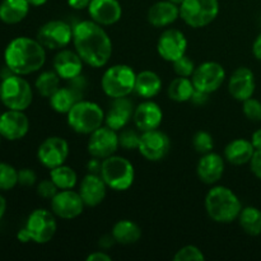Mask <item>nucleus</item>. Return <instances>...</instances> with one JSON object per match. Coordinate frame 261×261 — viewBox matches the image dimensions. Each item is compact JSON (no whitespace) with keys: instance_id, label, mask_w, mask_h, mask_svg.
I'll return each instance as SVG.
<instances>
[{"instance_id":"nucleus-40","label":"nucleus","mask_w":261,"mask_h":261,"mask_svg":"<svg viewBox=\"0 0 261 261\" xmlns=\"http://www.w3.org/2000/svg\"><path fill=\"white\" fill-rule=\"evenodd\" d=\"M242 111H244V115L250 120V121H261V102L259 99L251 97V98L242 102Z\"/></svg>"},{"instance_id":"nucleus-52","label":"nucleus","mask_w":261,"mask_h":261,"mask_svg":"<svg viewBox=\"0 0 261 261\" xmlns=\"http://www.w3.org/2000/svg\"><path fill=\"white\" fill-rule=\"evenodd\" d=\"M171 3H173V4H176V5H178V7H180L181 4H182L184 2H185V0H170Z\"/></svg>"},{"instance_id":"nucleus-38","label":"nucleus","mask_w":261,"mask_h":261,"mask_svg":"<svg viewBox=\"0 0 261 261\" xmlns=\"http://www.w3.org/2000/svg\"><path fill=\"white\" fill-rule=\"evenodd\" d=\"M175 261H203L205 260L203 251L199 247L193 246V245H188L178 250L173 256Z\"/></svg>"},{"instance_id":"nucleus-14","label":"nucleus","mask_w":261,"mask_h":261,"mask_svg":"<svg viewBox=\"0 0 261 261\" xmlns=\"http://www.w3.org/2000/svg\"><path fill=\"white\" fill-rule=\"evenodd\" d=\"M188 38L182 31L177 28H167L161 33L157 41V53L163 60L173 63L181 56L186 55Z\"/></svg>"},{"instance_id":"nucleus-13","label":"nucleus","mask_w":261,"mask_h":261,"mask_svg":"<svg viewBox=\"0 0 261 261\" xmlns=\"http://www.w3.org/2000/svg\"><path fill=\"white\" fill-rule=\"evenodd\" d=\"M171 140L162 130L154 129L140 134L139 150L140 154L150 162L162 161L170 153Z\"/></svg>"},{"instance_id":"nucleus-54","label":"nucleus","mask_w":261,"mask_h":261,"mask_svg":"<svg viewBox=\"0 0 261 261\" xmlns=\"http://www.w3.org/2000/svg\"><path fill=\"white\" fill-rule=\"evenodd\" d=\"M0 116H2V112H0Z\"/></svg>"},{"instance_id":"nucleus-29","label":"nucleus","mask_w":261,"mask_h":261,"mask_svg":"<svg viewBox=\"0 0 261 261\" xmlns=\"http://www.w3.org/2000/svg\"><path fill=\"white\" fill-rule=\"evenodd\" d=\"M30 12L28 0H3L0 3V20L7 24H17Z\"/></svg>"},{"instance_id":"nucleus-5","label":"nucleus","mask_w":261,"mask_h":261,"mask_svg":"<svg viewBox=\"0 0 261 261\" xmlns=\"http://www.w3.org/2000/svg\"><path fill=\"white\" fill-rule=\"evenodd\" d=\"M66 121L76 134L89 135L105 122V111L99 105L81 99L66 114Z\"/></svg>"},{"instance_id":"nucleus-42","label":"nucleus","mask_w":261,"mask_h":261,"mask_svg":"<svg viewBox=\"0 0 261 261\" xmlns=\"http://www.w3.org/2000/svg\"><path fill=\"white\" fill-rule=\"evenodd\" d=\"M37 176L31 168H23L18 171V184L23 186H32L36 184Z\"/></svg>"},{"instance_id":"nucleus-21","label":"nucleus","mask_w":261,"mask_h":261,"mask_svg":"<svg viewBox=\"0 0 261 261\" xmlns=\"http://www.w3.org/2000/svg\"><path fill=\"white\" fill-rule=\"evenodd\" d=\"M133 121L135 127L142 133L158 129L163 121V111L160 105L147 99L135 107Z\"/></svg>"},{"instance_id":"nucleus-51","label":"nucleus","mask_w":261,"mask_h":261,"mask_svg":"<svg viewBox=\"0 0 261 261\" xmlns=\"http://www.w3.org/2000/svg\"><path fill=\"white\" fill-rule=\"evenodd\" d=\"M47 2L48 0H28L30 5H32V7H42V5H45Z\"/></svg>"},{"instance_id":"nucleus-33","label":"nucleus","mask_w":261,"mask_h":261,"mask_svg":"<svg viewBox=\"0 0 261 261\" xmlns=\"http://www.w3.org/2000/svg\"><path fill=\"white\" fill-rule=\"evenodd\" d=\"M50 178L58 186L59 190L74 189L76 186V182H78L76 172L69 166H65V163L50 170Z\"/></svg>"},{"instance_id":"nucleus-15","label":"nucleus","mask_w":261,"mask_h":261,"mask_svg":"<svg viewBox=\"0 0 261 261\" xmlns=\"http://www.w3.org/2000/svg\"><path fill=\"white\" fill-rule=\"evenodd\" d=\"M84 206L86 204L79 191H74L73 189L59 190L58 194L51 199V212L58 218L66 221L78 218L83 213Z\"/></svg>"},{"instance_id":"nucleus-7","label":"nucleus","mask_w":261,"mask_h":261,"mask_svg":"<svg viewBox=\"0 0 261 261\" xmlns=\"http://www.w3.org/2000/svg\"><path fill=\"white\" fill-rule=\"evenodd\" d=\"M134 69L125 64H116L105 70L101 79L102 91L110 98L127 97L134 92L135 88Z\"/></svg>"},{"instance_id":"nucleus-3","label":"nucleus","mask_w":261,"mask_h":261,"mask_svg":"<svg viewBox=\"0 0 261 261\" xmlns=\"http://www.w3.org/2000/svg\"><path fill=\"white\" fill-rule=\"evenodd\" d=\"M204 205L209 218L221 224H228L236 221L244 208L233 190L221 185L213 186L208 191Z\"/></svg>"},{"instance_id":"nucleus-47","label":"nucleus","mask_w":261,"mask_h":261,"mask_svg":"<svg viewBox=\"0 0 261 261\" xmlns=\"http://www.w3.org/2000/svg\"><path fill=\"white\" fill-rule=\"evenodd\" d=\"M101 165H102V160L96 157H92V160L89 161L88 165H87V168H88L89 173H99L101 171Z\"/></svg>"},{"instance_id":"nucleus-37","label":"nucleus","mask_w":261,"mask_h":261,"mask_svg":"<svg viewBox=\"0 0 261 261\" xmlns=\"http://www.w3.org/2000/svg\"><path fill=\"white\" fill-rule=\"evenodd\" d=\"M139 142L140 134H138L137 130L130 129V127H124L122 130H120L119 143L121 148L126 150L138 149L139 148Z\"/></svg>"},{"instance_id":"nucleus-34","label":"nucleus","mask_w":261,"mask_h":261,"mask_svg":"<svg viewBox=\"0 0 261 261\" xmlns=\"http://www.w3.org/2000/svg\"><path fill=\"white\" fill-rule=\"evenodd\" d=\"M60 76L55 70L43 71L36 79L35 87L38 93L45 98H50L59 88H60Z\"/></svg>"},{"instance_id":"nucleus-36","label":"nucleus","mask_w":261,"mask_h":261,"mask_svg":"<svg viewBox=\"0 0 261 261\" xmlns=\"http://www.w3.org/2000/svg\"><path fill=\"white\" fill-rule=\"evenodd\" d=\"M193 147L200 154H206L209 152H213V137L208 132H205V130H199L193 137Z\"/></svg>"},{"instance_id":"nucleus-32","label":"nucleus","mask_w":261,"mask_h":261,"mask_svg":"<svg viewBox=\"0 0 261 261\" xmlns=\"http://www.w3.org/2000/svg\"><path fill=\"white\" fill-rule=\"evenodd\" d=\"M240 227L250 236L261 234V211L255 206H245L239 216Z\"/></svg>"},{"instance_id":"nucleus-18","label":"nucleus","mask_w":261,"mask_h":261,"mask_svg":"<svg viewBox=\"0 0 261 261\" xmlns=\"http://www.w3.org/2000/svg\"><path fill=\"white\" fill-rule=\"evenodd\" d=\"M30 132V120L23 111L8 110L0 116V134L7 140H19Z\"/></svg>"},{"instance_id":"nucleus-43","label":"nucleus","mask_w":261,"mask_h":261,"mask_svg":"<svg viewBox=\"0 0 261 261\" xmlns=\"http://www.w3.org/2000/svg\"><path fill=\"white\" fill-rule=\"evenodd\" d=\"M250 168L255 177L261 181V150H255L254 155L250 161Z\"/></svg>"},{"instance_id":"nucleus-24","label":"nucleus","mask_w":261,"mask_h":261,"mask_svg":"<svg viewBox=\"0 0 261 261\" xmlns=\"http://www.w3.org/2000/svg\"><path fill=\"white\" fill-rule=\"evenodd\" d=\"M107 189L109 188L99 173H88L81 181L79 194H81L86 206L94 208L105 200Z\"/></svg>"},{"instance_id":"nucleus-11","label":"nucleus","mask_w":261,"mask_h":261,"mask_svg":"<svg viewBox=\"0 0 261 261\" xmlns=\"http://www.w3.org/2000/svg\"><path fill=\"white\" fill-rule=\"evenodd\" d=\"M191 81L195 89L212 94L223 86L226 81V70L223 65L217 61H205L196 66Z\"/></svg>"},{"instance_id":"nucleus-31","label":"nucleus","mask_w":261,"mask_h":261,"mask_svg":"<svg viewBox=\"0 0 261 261\" xmlns=\"http://www.w3.org/2000/svg\"><path fill=\"white\" fill-rule=\"evenodd\" d=\"M194 92H195V87H194L193 81L190 78H185V76L175 78L167 88L168 98L171 101L178 102V103L190 101Z\"/></svg>"},{"instance_id":"nucleus-23","label":"nucleus","mask_w":261,"mask_h":261,"mask_svg":"<svg viewBox=\"0 0 261 261\" xmlns=\"http://www.w3.org/2000/svg\"><path fill=\"white\" fill-rule=\"evenodd\" d=\"M134 103L127 97L112 98L109 110L105 114V124L111 129L120 132L127 126L134 115Z\"/></svg>"},{"instance_id":"nucleus-19","label":"nucleus","mask_w":261,"mask_h":261,"mask_svg":"<svg viewBox=\"0 0 261 261\" xmlns=\"http://www.w3.org/2000/svg\"><path fill=\"white\" fill-rule=\"evenodd\" d=\"M256 81L251 69L246 66L237 68L228 81V92L236 101L244 102L254 97Z\"/></svg>"},{"instance_id":"nucleus-6","label":"nucleus","mask_w":261,"mask_h":261,"mask_svg":"<svg viewBox=\"0 0 261 261\" xmlns=\"http://www.w3.org/2000/svg\"><path fill=\"white\" fill-rule=\"evenodd\" d=\"M99 175L106 182L107 188L114 191H126L132 188L135 180L133 163L125 157L116 154L102 160Z\"/></svg>"},{"instance_id":"nucleus-30","label":"nucleus","mask_w":261,"mask_h":261,"mask_svg":"<svg viewBox=\"0 0 261 261\" xmlns=\"http://www.w3.org/2000/svg\"><path fill=\"white\" fill-rule=\"evenodd\" d=\"M111 234L116 244L133 245L137 244L142 237V228L130 219H121L112 227Z\"/></svg>"},{"instance_id":"nucleus-1","label":"nucleus","mask_w":261,"mask_h":261,"mask_svg":"<svg viewBox=\"0 0 261 261\" xmlns=\"http://www.w3.org/2000/svg\"><path fill=\"white\" fill-rule=\"evenodd\" d=\"M73 43L84 64L92 68H103L111 59V38L94 20H82L74 25Z\"/></svg>"},{"instance_id":"nucleus-28","label":"nucleus","mask_w":261,"mask_h":261,"mask_svg":"<svg viewBox=\"0 0 261 261\" xmlns=\"http://www.w3.org/2000/svg\"><path fill=\"white\" fill-rule=\"evenodd\" d=\"M162 89V79L152 70H143L137 74L134 92L139 97L150 99L158 96Z\"/></svg>"},{"instance_id":"nucleus-39","label":"nucleus","mask_w":261,"mask_h":261,"mask_svg":"<svg viewBox=\"0 0 261 261\" xmlns=\"http://www.w3.org/2000/svg\"><path fill=\"white\" fill-rule=\"evenodd\" d=\"M173 71L177 76H185V78H191L195 71V63L189 58L188 55L181 56L176 61H173Z\"/></svg>"},{"instance_id":"nucleus-20","label":"nucleus","mask_w":261,"mask_h":261,"mask_svg":"<svg viewBox=\"0 0 261 261\" xmlns=\"http://www.w3.org/2000/svg\"><path fill=\"white\" fill-rule=\"evenodd\" d=\"M84 61L75 50L61 48L58 51L53 61L54 70L64 81H71L82 75Z\"/></svg>"},{"instance_id":"nucleus-35","label":"nucleus","mask_w":261,"mask_h":261,"mask_svg":"<svg viewBox=\"0 0 261 261\" xmlns=\"http://www.w3.org/2000/svg\"><path fill=\"white\" fill-rule=\"evenodd\" d=\"M18 184V171L8 163H0V190H12Z\"/></svg>"},{"instance_id":"nucleus-25","label":"nucleus","mask_w":261,"mask_h":261,"mask_svg":"<svg viewBox=\"0 0 261 261\" xmlns=\"http://www.w3.org/2000/svg\"><path fill=\"white\" fill-rule=\"evenodd\" d=\"M88 13L98 24L112 25L121 19L122 7L119 0H92Z\"/></svg>"},{"instance_id":"nucleus-45","label":"nucleus","mask_w":261,"mask_h":261,"mask_svg":"<svg viewBox=\"0 0 261 261\" xmlns=\"http://www.w3.org/2000/svg\"><path fill=\"white\" fill-rule=\"evenodd\" d=\"M66 2H68L69 7L73 8V9L83 10V9H88L92 0H66Z\"/></svg>"},{"instance_id":"nucleus-53","label":"nucleus","mask_w":261,"mask_h":261,"mask_svg":"<svg viewBox=\"0 0 261 261\" xmlns=\"http://www.w3.org/2000/svg\"><path fill=\"white\" fill-rule=\"evenodd\" d=\"M2 138H3V137H2V134H0V143H2Z\"/></svg>"},{"instance_id":"nucleus-2","label":"nucleus","mask_w":261,"mask_h":261,"mask_svg":"<svg viewBox=\"0 0 261 261\" xmlns=\"http://www.w3.org/2000/svg\"><path fill=\"white\" fill-rule=\"evenodd\" d=\"M7 68L13 74L28 75L40 70L46 63V48L30 37H17L8 43L4 51Z\"/></svg>"},{"instance_id":"nucleus-10","label":"nucleus","mask_w":261,"mask_h":261,"mask_svg":"<svg viewBox=\"0 0 261 261\" xmlns=\"http://www.w3.org/2000/svg\"><path fill=\"white\" fill-rule=\"evenodd\" d=\"M37 40L48 50H61L73 42V27L65 20H48L38 30Z\"/></svg>"},{"instance_id":"nucleus-9","label":"nucleus","mask_w":261,"mask_h":261,"mask_svg":"<svg viewBox=\"0 0 261 261\" xmlns=\"http://www.w3.org/2000/svg\"><path fill=\"white\" fill-rule=\"evenodd\" d=\"M219 14L218 0H185L180 5V18L193 28H204Z\"/></svg>"},{"instance_id":"nucleus-48","label":"nucleus","mask_w":261,"mask_h":261,"mask_svg":"<svg viewBox=\"0 0 261 261\" xmlns=\"http://www.w3.org/2000/svg\"><path fill=\"white\" fill-rule=\"evenodd\" d=\"M252 54L257 60L261 61V32L255 38L254 43H252Z\"/></svg>"},{"instance_id":"nucleus-44","label":"nucleus","mask_w":261,"mask_h":261,"mask_svg":"<svg viewBox=\"0 0 261 261\" xmlns=\"http://www.w3.org/2000/svg\"><path fill=\"white\" fill-rule=\"evenodd\" d=\"M87 261H111L112 257L105 251H94L87 256Z\"/></svg>"},{"instance_id":"nucleus-22","label":"nucleus","mask_w":261,"mask_h":261,"mask_svg":"<svg viewBox=\"0 0 261 261\" xmlns=\"http://www.w3.org/2000/svg\"><path fill=\"white\" fill-rule=\"evenodd\" d=\"M226 163L223 157L218 153L209 152L206 154H201L196 166V175L199 180L205 185H216L219 182L224 175Z\"/></svg>"},{"instance_id":"nucleus-17","label":"nucleus","mask_w":261,"mask_h":261,"mask_svg":"<svg viewBox=\"0 0 261 261\" xmlns=\"http://www.w3.org/2000/svg\"><path fill=\"white\" fill-rule=\"evenodd\" d=\"M69 144L64 138L50 137L43 140L37 149V158L48 170L64 165L69 157Z\"/></svg>"},{"instance_id":"nucleus-8","label":"nucleus","mask_w":261,"mask_h":261,"mask_svg":"<svg viewBox=\"0 0 261 261\" xmlns=\"http://www.w3.org/2000/svg\"><path fill=\"white\" fill-rule=\"evenodd\" d=\"M0 99L7 109L24 111L32 103V87L22 75L13 74L0 84Z\"/></svg>"},{"instance_id":"nucleus-16","label":"nucleus","mask_w":261,"mask_h":261,"mask_svg":"<svg viewBox=\"0 0 261 261\" xmlns=\"http://www.w3.org/2000/svg\"><path fill=\"white\" fill-rule=\"evenodd\" d=\"M68 87H60L53 96L50 97V106L55 112L61 115H66L71 110V107L79 102L83 97L86 81L84 76L79 75L76 78L69 81Z\"/></svg>"},{"instance_id":"nucleus-41","label":"nucleus","mask_w":261,"mask_h":261,"mask_svg":"<svg viewBox=\"0 0 261 261\" xmlns=\"http://www.w3.org/2000/svg\"><path fill=\"white\" fill-rule=\"evenodd\" d=\"M58 191H59L58 186L54 184V181L51 180V178L50 180L40 181L37 185V194L45 199H50L51 200V199L58 194Z\"/></svg>"},{"instance_id":"nucleus-46","label":"nucleus","mask_w":261,"mask_h":261,"mask_svg":"<svg viewBox=\"0 0 261 261\" xmlns=\"http://www.w3.org/2000/svg\"><path fill=\"white\" fill-rule=\"evenodd\" d=\"M208 98H209L208 93H204V92H200V91H198V89H195V92H194V94H193V97H191L190 101L195 105H204V103H206Z\"/></svg>"},{"instance_id":"nucleus-26","label":"nucleus","mask_w":261,"mask_h":261,"mask_svg":"<svg viewBox=\"0 0 261 261\" xmlns=\"http://www.w3.org/2000/svg\"><path fill=\"white\" fill-rule=\"evenodd\" d=\"M177 18H180V7L171 3L170 0H161L154 3L148 9L147 19L153 27H168L175 23Z\"/></svg>"},{"instance_id":"nucleus-4","label":"nucleus","mask_w":261,"mask_h":261,"mask_svg":"<svg viewBox=\"0 0 261 261\" xmlns=\"http://www.w3.org/2000/svg\"><path fill=\"white\" fill-rule=\"evenodd\" d=\"M58 223L56 216L47 209H36L27 218L25 226L18 232V241H32L38 245H45L55 236Z\"/></svg>"},{"instance_id":"nucleus-27","label":"nucleus","mask_w":261,"mask_h":261,"mask_svg":"<svg viewBox=\"0 0 261 261\" xmlns=\"http://www.w3.org/2000/svg\"><path fill=\"white\" fill-rule=\"evenodd\" d=\"M255 153V148L251 140L234 139L229 142L224 148V160L234 166H244L250 163L252 155Z\"/></svg>"},{"instance_id":"nucleus-50","label":"nucleus","mask_w":261,"mask_h":261,"mask_svg":"<svg viewBox=\"0 0 261 261\" xmlns=\"http://www.w3.org/2000/svg\"><path fill=\"white\" fill-rule=\"evenodd\" d=\"M5 211H7V201H5V199L0 195V219H2L3 216L5 214Z\"/></svg>"},{"instance_id":"nucleus-12","label":"nucleus","mask_w":261,"mask_h":261,"mask_svg":"<svg viewBox=\"0 0 261 261\" xmlns=\"http://www.w3.org/2000/svg\"><path fill=\"white\" fill-rule=\"evenodd\" d=\"M120 147L119 132L111 129L107 125H102L92 134H89L87 149L92 157L105 160V158L114 155Z\"/></svg>"},{"instance_id":"nucleus-49","label":"nucleus","mask_w":261,"mask_h":261,"mask_svg":"<svg viewBox=\"0 0 261 261\" xmlns=\"http://www.w3.org/2000/svg\"><path fill=\"white\" fill-rule=\"evenodd\" d=\"M251 143L254 145L255 150H261V129H257L256 132L252 133Z\"/></svg>"}]
</instances>
